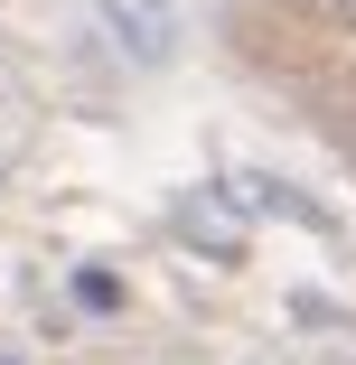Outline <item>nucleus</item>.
<instances>
[{
    "instance_id": "1",
    "label": "nucleus",
    "mask_w": 356,
    "mask_h": 365,
    "mask_svg": "<svg viewBox=\"0 0 356 365\" xmlns=\"http://www.w3.org/2000/svg\"><path fill=\"white\" fill-rule=\"evenodd\" d=\"M178 244L216 253V262H244V225H235L225 197H178Z\"/></svg>"
},
{
    "instance_id": "2",
    "label": "nucleus",
    "mask_w": 356,
    "mask_h": 365,
    "mask_svg": "<svg viewBox=\"0 0 356 365\" xmlns=\"http://www.w3.org/2000/svg\"><path fill=\"white\" fill-rule=\"evenodd\" d=\"M113 38H122L131 56H151V66H160V56L178 47V29L160 19V0H113Z\"/></svg>"
},
{
    "instance_id": "3",
    "label": "nucleus",
    "mask_w": 356,
    "mask_h": 365,
    "mask_svg": "<svg viewBox=\"0 0 356 365\" xmlns=\"http://www.w3.org/2000/svg\"><path fill=\"white\" fill-rule=\"evenodd\" d=\"M76 309H94V319H113V309H122V281H113L103 262H85V272H76Z\"/></svg>"
},
{
    "instance_id": "4",
    "label": "nucleus",
    "mask_w": 356,
    "mask_h": 365,
    "mask_svg": "<svg viewBox=\"0 0 356 365\" xmlns=\"http://www.w3.org/2000/svg\"><path fill=\"white\" fill-rule=\"evenodd\" d=\"M328 10H347V19H356V0H328Z\"/></svg>"
}]
</instances>
